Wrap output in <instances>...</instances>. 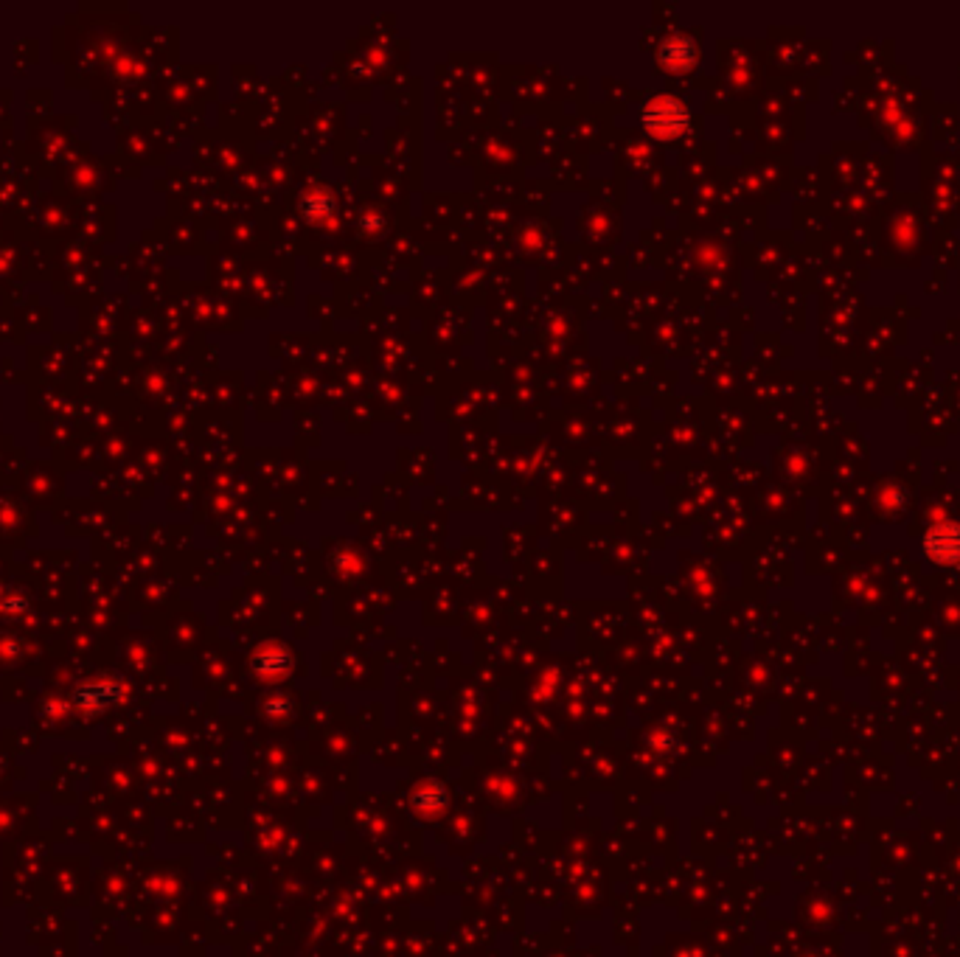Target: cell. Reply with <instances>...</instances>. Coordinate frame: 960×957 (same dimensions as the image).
<instances>
[{
	"instance_id": "6da1fadb",
	"label": "cell",
	"mask_w": 960,
	"mask_h": 957,
	"mask_svg": "<svg viewBox=\"0 0 960 957\" xmlns=\"http://www.w3.org/2000/svg\"><path fill=\"white\" fill-rule=\"evenodd\" d=\"M924 553L935 565H958L960 562V525L958 522H935L924 534Z\"/></svg>"
}]
</instances>
